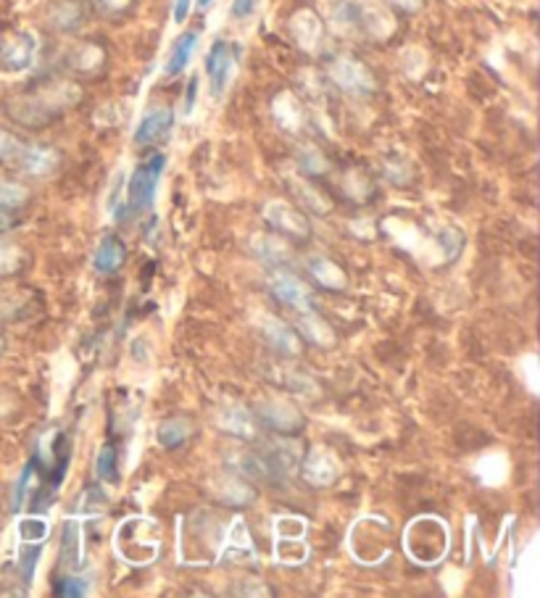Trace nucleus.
Masks as SVG:
<instances>
[{
  "instance_id": "nucleus-16",
  "label": "nucleus",
  "mask_w": 540,
  "mask_h": 598,
  "mask_svg": "<svg viewBox=\"0 0 540 598\" xmlns=\"http://www.w3.org/2000/svg\"><path fill=\"white\" fill-rule=\"evenodd\" d=\"M35 50H37V40H35L29 32H19V35H14L11 40L3 43L0 64H3V69H8V72H22V69H26V66L32 64Z\"/></svg>"
},
{
  "instance_id": "nucleus-18",
  "label": "nucleus",
  "mask_w": 540,
  "mask_h": 598,
  "mask_svg": "<svg viewBox=\"0 0 540 598\" xmlns=\"http://www.w3.org/2000/svg\"><path fill=\"white\" fill-rule=\"evenodd\" d=\"M66 66L72 69L74 75H98L100 69L106 66V50L100 48L98 43H79V46H74V48L69 50Z\"/></svg>"
},
{
  "instance_id": "nucleus-35",
  "label": "nucleus",
  "mask_w": 540,
  "mask_h": 598,
  "mask_svg": "<svg viewBox=\"0 0 540 598\" xmlns=\"http://www.w3.org/2000/svg\"><path fill=\"white\" fill-rule=\"evenodd\" d=\"M138 0H93L96 11L100 16H108V19H119L124 14H129L135 8Z\"/></svg>"
},
{
  "instance_id": "nucleus-9",
  "label": "nucleus",
  "mask_w": 540,
  "mask_h": 598,
  "mask_svg": "<svg viewBox=\"0 0 540 598\" xmlns=\"http://www.w3.org/2000/svg\"><path fill=\"white\" fill-rule=\"evenodd\" d=\"M235 69V53L229 48V43L217 40L209 56H206V75H209V85H211V96L221 98V93L229 85V76Z\"/></svg>"
},
{
  "instance_id": "nucleus-2",
  "label": "nucleus",
  "mask_w": 540,
  "mask_h": 598,
  "mask_svg": "<svg viewBox=\"0 0 540 598\" xmlns=\"http://www.w3.org/2000/svg\"><path fill=\"white\" fill-rule=\"evenodd\" d=\"M117 551L135 567L150 564L161 551V530L150 520H127L117 532Z\"/></svg>"
},
{
  "instance_id": "nucleus-28",
  "label": "nucleus",
  "mask_w": 540,
  "mask_h": 598,
  "mask_svg": "<svg viewBox=\"0 0 540 598\" xmlns=\"http://www.w3.org/2000/svg\"><path fill=\"white\" fill-rule=\"evenodd\" d=\"M61 564L66 570H76V562H79V527L76 522L64 524V535H61Z\"/></svg>"
},
{
  "instance_id": "nucleus-31",
  "label": "nucleus",
  "mask_w": 540,
  "mask_h": 598,
  "mask_svg": "<svg viewBox=\"0 0 540 598\" xmlns=\"http://www.w3.org/2000/svg\"><path fill=\"white\" fill-rule=\"evenodd\" d=\"M96 474L103 482H117L119 480V464H117V451L111 446H103L96 459Z\"/></svg>"
},
{
  "instance_id": "nucleus-8",
  "label": "nucleus",
  "mask_w": 540,
  "mask_h": 598,
  "mask_svg": "<svg viewBox=\"0 0 540 598\" xmlns=\"http://www.w3.org/2000/svg\"><path fill=\"white\" fill-rule=\"evenodd\" d=\"M270 288L271 293L277 296V300H282L285 306H290L295 311L311 309V288L301 277L288 272L285 267H271Z\"/></svg>"
},
{
  "instance_id": "nucleus-46",
  "label": "nucleus",
  "mask_w": 540,
  "mask_h": 598,
  "mask_svg": "<svg viewBox=\"0 0 540 598\" xmlns=\"http://www.w3.org/2000/svg\"><path fill=\"white\" fill-rule=\"evenodd\" d=\"M211 3H214V0H198V8H200V11H206V8H209Z\"/></svg>"
},
{
  "instance_id": "nucleus-30",
  "label": "nucleus",
  "mask_w": 540,
  "mask_h": 598,
  "mask_svg": "<svg viewBox=\"0 0 540 598\" xmlns=\"http://www.w3.org/2000/svg\"><path fill=\"white\" fill-rule=\"evenodd\" d=\"M29 200V190L19 182H0V208H22Z\"/></svg>"
},
{
  "instance_id": "nucleus-34",
  "label": "nucleus",
  "mask_w": 540,
  "mask_h": 598,
  "mask_svg": "<svg viewBox=\"0 0 540 598\" xmlns=\"http://www.w3.org/2000/svg\"><path fill=\"white\" fill-rule=\"evenodd\" d=\"M87 580L76 577V574H66L61 580H56V593L64 598H74V596H87Z\"/></svg>"
},
{
  "instance_id": "nucleus-33",
  "label": "nucleus",
  "mask_w": 540,
  "mask_h": 598,
  "mask_svg": "<svg viewBox=\"0 0 540 598\" xmlns=\"http://www.w3.org/2000/svg\"><path fill=\"white\" fill-rule=\"evenodd\" d=\"M298 164L306 175H324L330 169V161L324 158V153L317 148H303L298 156Z\"/></svg>"
},
{
  "instance_id": "nucleus-6",
  "label": "nucleus",
  "mask_w": 540,
  "mask_h": 598,
  "mask_svg": "<svg viewBox=\"0 0 540 598\" xmlns=\"http://www.w3.org/2000/svg\"><path fill=\"white\" fill-rule=\"evenodd\" d=\"M227 467L235 474L253 480V482H267V485H280L282 472L274 467L267 453H259V451L250 449H238L227 453Z\"/></svg>"
},
{
  "instance_id": "nucleus-41",
  "label": "nucleus",
  "mask_w": 540,
  "mask_h": 598,
  "mask_svg": "<svg viewBox=\"0 0 540 598\" xmlns=\"http://www.w3.org/2000/svg\"><path fill=\"white\" fill-rule=\"evenodd\" d=\"M259 3H261V0H232V16H235V19L253 16L256 8H259Z\"/></svg>"
},
{
  "instance_id": "nucleus-7",
  "label": "nucleus",
  "mask_w": 540,
  "mask_h": 598,
  "mask_svg": "<svg viewBox=\"0 0 540 598\" xmlns=\"http://www.w3.org/2000/svg\"><path fill=\"white\" fill-rule=\"evenodd\" d=\"M301 474L309 485L314 488H330L338 477H341V461L327 446H311L309 453L301 461Z\"/></svg>"
},
{
  "instance_id": "nucleus-14",
  "label": "nucleus",
  "mask_w": 540,
  "mask_h": 598,
  "mask_svg": "<svg viewBox=\"0 0 540 598\" xmlns=\"http://www.w3.org/2000/svg\"><path fill=\"white\" fill-rule=\"evenodd\" d=\"M172 125L174 111L169 106L150 108V111H146V117L140 119L138 129H135V143H138V146H153V143H158L161 137L169 135Z\"/></svg>"
},
{
  "instance_id": "nucleus-17",
  "label": "nucleus",
  "mask_w": 540,
  "mask_h": 598,
  "mask_svg": "<svg viewBox=\"0 0 540 598\" xmlns=\"http://www.w3.org/2000/svg\"><path fill=\"white\" fill-rule=\"evenodd\" d=\"M16 164L29 177H48L58 169V153L48 146H22Z\"/></svg>"
},
{
  "instance_id": "nucleus-22",
  "label": "nucleus",
  "mask_w": 540,
  "mask_h": 598,
  "mask_svg": "<svg viewBox=\"0 0 540 598\" xmlns=\"http://www.w3.org/2000/svg\"><path fill=\"white\" fill-rule=\"evenodd\" d=\"M250 250H253L267 267H285V261L290 258L288 243H282V240L274 238V235H253Z\"/></svg>"
},
{
  "instance_id": "nucleus-36",
  "label": "nucleus",
  "mask_w": 540,
  "mask_h": 598,
  "mask_svg": "<svg viewBox=\"0 0 540 598\" xmlns=\"http://www.w3.org/2000/svg\"><path fill=\"white\" fill-rule=\"evenodd\" d=\"M46 535H48V524L43 522V520H26V522H22L25 543H43Z\"/></svg>"
},
{
  "instance_id": "nucleus-32",
  "label": "nucleus",
  "mask_w": 540,
  "mask_h": 598,
  "mask_svg": "<svg viewBox=\"0 0 540 598\" xmlns=\"http://www.w3.org/2000/svg\"><path fill=\"white\" fill-rule=\"evenodd\" d=\"M25 267V253L19 246L11 243H0V277L16 275Z\"/></svg>"
},
{
  "instance_id": "nucleus-47",
  "label": "nucleus",
  "mask_w": 540,
  "mask_h": 598,
  "mask_svg": "<svg viewBox=\"0 0 540 598\" xmlns=\"http://www.w3.org/2000/svg\"><path fill=\"white\" fill-rule=\"evenodd\" d=\"M3 349H5V340L0 338V353H3Z\"/></svg>"
},
{
  "instance_id": "nucleus-20",
  "label": "nucleus",
  "mask_w": 540,
  "mask_h": 598,
  "mask_svg": "<svg viewBox=\"0 0 540 598\" xmlns=\"http://www.w3.org/2000/svg\"><path fill=\"white\" fill-rule=\"evenodd\" d=\"M127 258V248H124V240L119 235H106L100 240L98 250H96V272L98 275H114L119 272Z\"/></svg>"
},
{
  "instance_id": "nucleus-5",
  "label": "nucleus",
  "mask_w": 540,
  "mask_h": 598,
  "mask_svg": "<svg viewBox=\"0 0 540 598\" xmlns=\"http://www.w3.org/2000/svg\"><path fill=\"white\" fill-rule=\"evenodd\" d=\"M327 75L351 96H369L374 90V75L353 56H335L327 66Z\"/></svg>"
},
{
  "instance_id": "nucleus-12",
  "label": "nucleus",
  "mask_w": 540,
  "mask_h": 598,
  "mask_svg": "<svg viewBox=\"0 0 540 598\" xmlns=\"http://www.w3.org/2000/svg\"><path fill=\"white\" fill-rule=\"evenodd\" d=\"M261 338H264L267 346H270L274 353H280V356L295 359V356L303 353L301 338H298L282 319H277V317H264V319H261Z\"/></svg>"
},
{
  "instance_id": "nucleus-45",
  "label": "nucleus",
  "mask_w": 540,
  "mask_h": 598,
  "mask_svg": "<svg viewBox=\"0 0 540 598\" xmlns=\"http://www.w3.org/2000/svg\"><path fill=\"white\" fill-rule=\"evenodd\" d=\"M14 225H16V217H14L11 211L0 208V232H8V229H14Z\"/></svg>"
},
{
  "instance_id": "nucleus-27",
  "label": "nucleus",
  "mask_w": 540,
  "mask_h": 598,
  "mask_svg": "<svg viewBox=\"0 0 540 598\" xmlns=\"http://www.w3.org/2000/svg\"><path fill=\"white\" fill-rule=\"evenodd\" d=\"M274 117H277L280 127H285V129L295 132V129L301 127V119H303L301 103H298L293 96H288V93L277 96V100H274Z\"/></svg>"
},
{
  "instance_id": "nucleus-10",
  "label": "nucleus",
  "mask_w": 540,
  "mask_h": 598,
  "mask_svg": "<svg viewBox=\"0 0 540 598\" xmlns=\"http://www.w3.org/2000/svg\"><path fill=\"white\" fill-rule=\"evenodd\" d=\"M264 219L271 227H277L280 232L290 235V238H309L311 227H309V217L303 211H298L293 206L282 203V200H271L264 206Z\"/></svg>"
},
{
  "instance_id": "nucleus-43",
  "label": "nucleus",
  "mask_w": 540,
  "mask_h": 598,
  "mask_svg": "<svg viewBox=\"0 0 540 598\" xmlns=\"http://www.w3.org/2000/svg\"><path fill=\"white\" fill-rule=\"evenodd\" d=\"M190 5H193V0H177V3H174V22H177V25H182V22L188 19Z\"/></svg>"
},
{
  "instance_id": "nucleus-1",
  "label": "nucleus",
  "mask_w": 540,
  "mask_h": 598,
  "mask_svg": "<svg viewBox=\"0 0 540 598\" xmlns=\"http://www.w3.org/2000/svg\"><path fill=\"white\" fill-rule=\"evenodd\" d=\"M82 98V87L69 79H50L5 103V114L26 129H43L64 117Z\"/></svg>"
},
{
  "instance_id": "nucleus-24",
  "label": "nucleus",
  "mask_w": 540,
  "mask_h": 598,
  "mask_svg": "<svg viewBox=\"0 0 540 598\" xmlns=\"http://www.w3.org/2000/svg\"><path fill=\"white\" fill-rule=\"evenodd\" d=\"M190 432H193V427H190L188 420H182V417H172V420L158 424V430H156L158 443H161L164 449H179V446H185L188 438H190Z\"/></svg>"
},
{
  "instance_id": "nucleus-29",
  "label": "nucleus",
  "mask_w": 540,
  "mask_h": 598,
  "mask_svg": "<svg viewBox=\"0 0 540 598\" xmlns=\"http://www.w3.org/2000/svg\"><path fill=\"white\" fill-rule=\"evenodd\" d=\"M282 385L295 393V396H320V385L314 382V377L309 372H301V370H285V380H282Z\"/></svg>"
},
{
  "instance_id": "nucleus-19",
  "label": "nucleus",
  "mask_w": 540,
  "mask_h": 598,
  "mask_svg": "<svg viewBox=\"0 0 540 598\" xmlns=\"http://www.w3.org/2000/svg\"><path fill=\"white\" fill-rule=\"evenodd\" d=\"M48 25L58 32H76L85 25V5L79 0H56L48 11Z\"/></svg>"
},
{
  "instance_id": "nucleus-21",
  "label": "nucleus",
  "mask_w": 540,
  "mask_h": 598,
  "mask_svg": "<svg viewBox=\"0 0 540 598\" xmlns=\"http://www.w3.org/2000/svg\"><path fill=\"white\" fill-rule=\"evenodd\" d=\"M309 272H311V277L320 282L321 288H327V290L341 293V290L348 288V277H345V272L335 261H330L327 256H311V258H309Z\"/></svg>"
},
{
  "instance_id": "nucleus-23",
  "label": "nucleus",
  "mask_w": 540,
  "mask_h": 598,
  "mask_svg": "<svg viewBox=\"0 0 540 598\" xmlns=\"http://www.w3.org/2000/svg\"><path fill=\"white\" fill-rule=\"evenodd\" d=\"M298 329L303 332V338H306L309 343L321 346V349H330V346L335 343V332H332V327L324 322L321 317H317L311 309L301 311V317H298Z\"/></svg>"
},
{
  "instance_id": "nucleus-42",
  "label": "nucleus",
  "mask_w": 540,
  "mask_h": 598,
  "mask_svg": "<svg viewBox=\"0 0 540 598\" xmlns=\"http://www.w3.org/2000/svg\"><path fill=\"white\" fill-rule=\"evenodd\" d=\"M196 96H198V76H190V82H188V93H185V114H190L193 111V106H196Z\"/></svg>"
},
{
  "instance_id": "nucleus-44",
  "label": "nucleus",
  "mask_w": 540,
  "mask_h": 598,
  "mask_svg": "<svg viewBox=\"0 0 540 598\" xmlns=\"http://www.w3.org/2000/svg\"><path fill=\"white\" fill-rule=\"evenodd\" d=\"M395 8H401V11H406V14H414L422 8V0H391Z\"/></svg>"
},
{
  "instance_id": "nucleus-39",
  "label": "nucleus",
  "mask_w": 540,
  "mask_h": 598,
  "mask_svg": "<svg viewBox=\"0 0 540 598\" xmlns=\"http://www.w3.org/2000/svg\"><path fill=\"white\" fill-rule=\"evenodd\" d=\"M32 472H35V464H29L25 472H22V477H19V482H16V491H14V512H19L22 503H25L26 488H29V482H32Z\"/></svg>"
},
{
  "instance_id": "nucleus-11",
  "label": "nucleus",
  "mask_w": 540,
  "mask_h": 598,
  "mask_svg": "<svg viewBox=\"0 0 540 598\" xmlns=\"http://www.w3.org/2000/svg\"><path fill=\"white\" fill-rule=\"evenodd\" d=\"M217 424L227 435H232V438H238L243 443H256L261 438L253 411L246 409V406H238V403L235 406H224L219 411V417H217Z\"/></svg>"
},
{
  "instance_id": "nucleus-13",
  "label": "nucleus",
  "mask_w": 540,
  "mask_h": 598,
  "mask_svg": "<svg viewBox=\"0 0 540 598\" xmlns=\"http://www.w3.org/2000/svg\"><path fill=\"white\" fill-rule=\"evenodd\" d=\"M211 491L217 501H221L224 506H250L256 501V488L250 485V480L240 477V474H224L217 477L211 482Z\"/></svg>"
},
{
  "instance_id": "nucleus-15",
  "label": "nucleus",
  "mask_w": 540,
  "mask_h": 598,
  "mask_svg": "<svg viewBox=\"0 0 540 598\" xmlns=\"http://www.w3.org/2000/svg\"><path fill=\"white\" fill-rule=\"evenodd\" d=\"M290 35H293L298 48L314 53V50L321 46L324 26H321V19L314 14V11L301 8V11H295L293 16H290Z\"/></svg>"
},
{
  "instance_id": "nucleus-4",
  "label": "nucleus",
  "mask_w": 540,
  "mask_h": 598,
  "mask_svg": "<svg viewBox=\"0 0 540 598\" xmlns=\"http://www.w3.org/2000/svg\"><path fill=\"white\" fill-rule=\"evenodd\" d=\"M253 417L261 427H267L277 435H285V438H295L306 430V417L301 414V409L293 406L290 400L282 399H270L253 403Z\"/></svg>"
},
{
  "instance_id": "nucleus-37",
  "label": "nucleus",
  "mask_w": 540,
  "mask_h": 598,
  "mask_svg": "<svg viewBox=\"0 0 540 598\" xmlns=\"http://www.w3.org/2000/svg\"><path fill=\"white\" fill-rule=\"evenodd\" d=\"M76 509L85 512V514H96L98 509H106V496L100 493L98 488H87L85 496H82V503Z\"/></svg>"
},
{
  "instance_id": "nucleus-40",
  "label": "nucleus",
  "mask_w": 540,
  "mask_h": 598,
  "mask_svg": "<svg viewBox=\"0 0 540 598\" xmlns=\"http://www.w3.org/2000/svg\"><path fill=\"white\" fill-rule=\"evenodd\" d=\"M37 556H40V543H35V546H29L25 551V556H22V570H25V583L32 580V574H35V562H37Z\"/></svg>"
},
{
  "instance_id": "nucleus-25",
  "label": "nucleus",
  "mask_w": 540,
  "mask_h": 598,
  "mask_svg": "<svg viewBox=\"0 0 540 598\" xmlns=\"http://www.w3.org/2000/svg\"><path fill=\"white\" fill-rule=\"evenodd\" d=\"M198 46V32H185L177 43H174L172 53H169V61H167V75L177 76L182 75V69L190 64V56Z\"/></svg>"
},
{
  "instance_id": "nucleus-26",
  "label": "nucleus",
  "mask_w": 540,
  "mask_h": 598,
  "mask_svg": "<svg viewBox=\"0 0 540 598\" xmlns=\"http://www.w3.org/2000/svg\"><path fill=\"white\" fill-rule=\"evenodd\" d=\"M290 190H293L295 200H298L301 206H306L311 214L324 217V214L330 211V203H327V198L321 196L317 188H311V185H306V182H301V179H290Z\"/></svg>"
},
{
  "instance_id": "nucleus-3",
  "label": "nucleus",
  "mask_w": 540,
  "mask_h": 598,
  "mask_svg": "<svg viewBox=\"0 0 540 598\" xmlns=\"http://www.w3.org/2000/svg\"><path fill=\"white\" fill-rule=\"evenodd\" d=\"M164 164H167L164 153H156V156L148 158L146 164H140L132 172V179L127 185V208H129V214H140V211L153 206L158 182L164 175Z\"/></svg>"
},
{
  "instance_id": "nucleus-38",
  "label": "nucleus",
  "mask_w": 540,
  "mask_h": 598,
  "mask_svg": "<svg viewBox=\"0 0 540 598\" xmlns=\"http://www.w3.org/2000/svg\"><path fill=\"white\" fill-rule=\"evenodd\" d=\"M19 150H22V143H19L14 135H8V132L0 129V164H3V161H16Z\"/></svg>"
}]
</instances>
